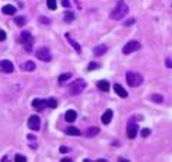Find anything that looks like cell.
<instances>
[{"mask_svg":"<svg viewBox=\"0 0 172 162\" xmlns=\"http://www.w3.org/2000/svg\"><path fill=\"white\" fill-rule=\"evenodd\" d=\"M47 106H49V108H56V106H57V100H56L55 98L47 99Z\"/></svg>","mask_w":172,"mask_h":162,"instance_id":"cb8c5ba5","label":"cell"},{"mask_svg":"<svg viewBox=\"0 0 172 162\" xmlns=\"http://www.w3.org/2000/svg\"><path fill=\"white\" fill-rule=\"evenodd\" d=\"M14 23L17 24L19 27H22V26H24V24H26V19H24L23 16H19V17H16V19H14Z\"/></svg>","mask_w":172,"mask_h":162,"instance_id":"44dd1931","label":"cell"},{"mask_svg":"<svg viewBox=\"0 0 172 162\" xmlns=\"http://www.w3.org/2000/svg\"><path fill=\"white\" fill-rule=\"evenodd\" d=\"M36 69V65H35V62H32V60H27V62L23 63V70L26 72H33Z\"/></svg>","mask_w":172,"mask_h":162,"instance_id":"d6986e66","label":"cell"},{"mask_svg":"<svg viewBox=\"0 0 172 162\" xmlns=\"http://www.w3.org/2000/svg\"><path fill=\"white\" fill-rule=\"evenodd\" d=\"M62 162H72V159H70V158H63Z\"/></svg>","mask_w":172,"mask_h":162,"instance_id":"8d00e7d4","label":"cell"},{"mask_svg":"<svg viewBox=\"0 0 172 162\" xmlns=\"http://www.w3.org/2000/svg\"><path fill=\"white\" fill-rule=\"evenodd\" d=\"M27 141L29 142H32L33 148H36V143H35V135H27Z\"/></svg>","mask_w":172,"mask_h":162,"instance_id":"f546056e","label":"cell"},{"mask_svg":"<svg viewBox=\"0 0 172 162\" xmlns=\"http://www.w3.org/2000/svg\"><path fill=\"white\" fill-rule=\"evenodd\" d=\"M113 89H115V92H116L118 96H121V98H128V92H126L121 85H118L116 83V85L113 86Z\"/></svg>","mask_w":172,"mask_h":162,"instance_id":"4fadbf2b","label":"cell"},{"mask_svg":"<svg viewBox=\"0 0 172 162\" xmlns=\"http://www.w3.org/2000/svg\"><path fill=\"white\" fill-rule=\"evenodd\" d=\"M46 5H47V7H49L50 10H56V6H57V5H56V0H47Z\"/></svg>","mask_w":172,"mask_h":162,"instance_id":"d4e9b609","label":"cell"},{"mask_svg":"<svg viewBox=\"0 0 172 162\" xmlns=\"http://www.w3.org/2000/svg\"><path fill=\"white\" fill-rule=\"evenodd\" d=\"M70 77H72V73H69V72H68V73H63V75H60L57 81H59V83H63V82H66L68 79H70Z\"/></svg>","mask_w":172,"mask_h":162,"instance_id":"7402d4cb","label":"cell"},{"mask_svg":"<svg viewBox=\"0 0 172 162\" xmlns=\"http://www.w3.org/2000/svg\"><path fill=\"white\" fill-rule=\"evenodd\" d=\"M39 20H40L43 24H49V23H50V19H47V17H43V16H42V17H40Z\"/></svg>","mask_w":172,"mask_h":162,"instance_id":"4dcf8cb0","label":"cell"},{"mask_svg":"<svg viewBox=\"0 0 172 162\" xmlns=\"http://www.w3.org/2000/svg\"><path fill=\"white\" fill-rule=\"evenodd\" d=\"M14 161H16V162H26V161H27V158L23 157V155H16Z\"/></svg>","mask_w":172,"mask_h":162,"instance_id":"f1b7e54d","label":"cell"},{"mask_svg":"<svg viewBox=\"0 0 172 162\" xmlns=\"http://www.w3.org/2000/svg\"><path fill=\"white\" fill-rule=\"evenodd\" d=\"M32 105H33V108H35V109H37V110L45 109V108L47 106V100L46 99H35L32 102Z\"/></svg>","mask_w":172,"mask_h":162,"instance_id":"30bf717a","label":"cell"},{"mask_svg":"<svg viewBox=\"0 0 172 162\" xmlns=\"http://www.w3.org/2000/svg\"><path fill=\"white\" fill-rule=\"evenodd\" d=\"M22 42L24 43V49L27 50V52H32V45L35 42V39H33L32 33L30 32H22Z\"/></svg>","mask_w":172,"mask_h":162,"instance_id":"5b68a950","label":"cell"},{"mask_svg":"<svg viewBox=\"0 0 172 162\" xmlns=\"http://www.w3.org/2000/svg\"><path fill=\"white\" fill-rule=\"evenodd\" d=\"M96 86H98L101 91H103V92H109V82L108 81H99L98 83H96Z\"/></svg>","mask_w":172,"mask_h":162,"instance_id":"e0dca14e","label":"cell"},{"mask_svg":"<svg viewBox=\"0 0 172 162\" xmlns=\"http://www.w3.org/2000/svg\"><path fill=\"white\" fill-rule=\"evenodd\" d=\"M134 23H135V19H129V20H126V22H125L126 26H129V24H134Z\"/></svg>","mask_w":172,"mask_h":162,"instance_id":"d590c367","label":"cell"},{"mask_svg":"<svg viewBox=\"0 0 172 162\" xmlns=\"http://www.w3.org/2000/svg\"><path fill=\"white\" fill-rule=\"evenodd\" d=\"M141 49V43L136 42V40H130V42H128L123 46V53L125 55H130V53L136 52V50H139Z\"/></svg>","mask_w":172,"mask_h":162,"instance_id":"8992f818","label":"cell"},{"mask_svg":"<svg viewBox=\"0 0 172 162\" xmlns=\"http://www.w3.org/2000/svg\"><path fill=\"white\" fill-rule=\"evenodd\" d=\"M63 17H65V20L68 22V23H70V22L75 19V14L72 13V12H69V10H68V12H65V16H63Z\"/></svg>","mask_w":172,"mask_h":162,"instance_id":"603a6c76","label":"cell"},{"mask_svg":"<svg viewBox=\"0 0 172 162\" xmlns=\"http://www.w3.org/2000/svg\"><path fill=\"white\" fill-rule=\"evenodd\" d=\"M66 39L69 40V43H70V45H72V48H73L75 50H76V52H78V53H80V52H82V49H80V46H79V45H78V42H76V40H73V39L70 38V34H69V33H66Z\"/></svg>","mask_w":172,"mask_h":162,"instance_id":"9a60e30c","label":"cell"},{"mask_svg":"<svg viewBox=\"0 0 172 162\" xmlns=\"http://www.w3.org/2000/svg\"><path fill=\"white\" fill-rule=\"evenodd\" d=\"M86 89V82L83 79H75V82H72L69 86V93L70 95H80L82 92Z\"/></svg>","mask_w":172,"mask_h":162,"instance_id":"3957f363","label":"cell"},{"mask_svg":"<svg viewBox=\"0 0 172 162\" xmlns=\"http://www.w3.org/2000/svg\"><path fill=\"white\" fill-rule=\"evenodd\" d=\"M2 10H3V13H5V14H14L16 7H14V6H12V5H6Z\"/></svg>","mask_w":172,"mask_h":162,"instance_id":"ffe728a7","label":"cell"},{"mask_svg":"<svg viewBox=\"0 0 172 162\" xmlns=\"http://www.w3.org/2000/svg\"><path fill=\"white\" fill-rule=\"evenodd\" d=\"M76 112H75L73 109H69L68 112L65 113V119H66V122H69V124H72V122H75V119H76Z\"/></svg>","mask_w":172,"mask_h":162,"instance_id":"7c38bea8","label":"cell"},{"mask_svg":"<svg viewBox=\"0 0 172 162\" xmlns=\"http://www.w3.org/2000/svg\"><path fill=\"white\" fill-rule=\"evenodd\" d=\"M136 134H138V125H136V122L130 121L128 126H126V135H128V138L134 139L136 136Z\"/></svg>","mask_w":172,"mask_h":162,"instance_id":"ba28073f","label":"cell"},{"mask_svg":"<svg viewBox=\"0 0 172 162\" xmlns=\"http://www.w3.org/2000/svg\"><path fill=\"white\" fill-rule=\"evenodd\" d=\"M165 65H167V66L169 67V69H171V67H172V60H171V59H169V57H168L167 60H165Z\"/></svg>","mask_w":172,"mask_h":162,"instance_id":"836d02e7","label":"cell"},{"mask_svg":"<svg viewBox=\"0 0 172 162\" xmlns=\"http://www.w3.org/2000/svg\"><path fill=\"white\" fill-rule=\"evenodd\" d=\"M151 99L155 100L156 103H162V102H163V98L161 95H152V96H151Z\"/></svg>","mask_w":172,"mask_h":162,"instance_id":"484cf974","label":"cell"},{"mask_svg":"<svg viewBox=\"0 0 172 162\" xmlns=\"http://www.w3.org/2000/svg\"><path fill=\"white\" fill-rule=\"evenodd\" d=\"M98 67H99V65H98L96 62H90V63L88 65V69H89V70H95V69H98Z\"/></svg>","mask_w":172,"mask_h":162,"instance_id":"83f0119b","label":"cell"},{"mask_svg":"<svg viewBox=\"0 0 172 162\" xmlns=\"http://www.w3.org/2000/svg\"><path fill=\"white\" fill-rule=\"evenodd\" d=\"M62 6H65V7H70V2L69 0H62Z\"/></svg>","mask_w":172,"mask_h":162,"instance_id":"d6a6232c","label":"cell"},{"mask_svg":"<svg viewBox=\"0 0 172 162\" xmlns=\"http://www.w3.org/2000/svg\"><path fill=\"white\" fill-rule=\"evenodd\" d=\"M98 134H99V128H96V126H92V128L86 129V132H85V135L88 138H93V136H96Z\"/></svg>","mask_w":172,"mask_h":162,"instance_id":"2e32d148","label":"cell"},{"mask_svg":"<svg viewBox=\"0 0 172 162\" xmlns=\"http://www.w3.org/2000/svg\"><path fill=\"white\" fill-rule=\"evenodd\" d=\"M126 82H128V85H129L130 88H138V86H141L144 83V76L139 75L138 72L129 70L126 73Z\"/></svg>","mask_w":172,"mask_h":162,"instance_id":"7a4b0ae2","label":"cell"},{"mask_svg":"<svg viewBox=\"0 0 172 162\" xmlns=\"http://www.w3.org/2000/svg\"><path fill=\"white\" fill-rule=\"evenodd\" d=\"M112 116H113V112H112L111 109H108L106 112L102 115V122L105 125H109V122L112 121Z\"/></svg>","mask_w":172,"mask_h":162,"instance_id":"5bb4252c","label":"cell"},{"mask_svg":"<svg viewBox=\"0 0 172 162\" xmlns=\"http://www.w3.org/2000/svg\"><path fill=\"white\" fill-rule=\"evenodd\" d=\"M0 70L5 72V73H12L14 70L13 63L10 60H0Z\"/></svg>","mask_w":172,"mask_h":162,"instance_id":"9c48e42d","label":"cell"},{"mask_svg":"<svg viewBox=\"0 0 172 162\" xmlns=\"http://www.w3.org/2000/svg\"><path fill=\"white\" fill-rule=\"evenodd\" d=\"M36 57L37 59H40V60H43V62H50L52 60V53L50 50L47 48H39L36 50Z\"/></svg>","mask_w":172,"mask_h":162,"instance_id":"277c9868","label":"cell"},{"mask_svg":"<svg viewBox=\"0 0 172 162\" xmlns=\"http://www.w3.org/2000/svg\"><path fill=\"white\" fill-rule=\"evenodd\" d=\"M66 134L68 135H72V136H80V131L75 126H68L66 128Z\"/></svg>","mask_w":172,"mask_h":162,"instance_id":"ac0fdd59","label":"cell"},{"mask_svg":"<svg viewBox=\"0 0 172 162\" xmlns=\"http://www.w3.org/2000/svg\"><path fill=\"white\" fill-rule=\"evenodd\" d=\"M5 39H6V32H5V30H2V29H0V42H3Z\"/></svg>","mask_w":172,"mask_h":162,"instance_id":"1f68e13d","label":"cell"},{"mask_svg":"<svg viewBox=\"0 0 172 162\" xmlns=\"http://www.w3.org/2000/svg\"><path fill=\"white\" fill-rule=\"evenodd\" d=\"M27 126L32 131H39L40 129V118L37 116V115H32L27 121Z\"/></svg>","mask_w":172,"mask_h":162,"instance_id":"52a82bcc","label":"cell"},{"mask_svg":"<svg viewBox=\"0 0 172 162\" xmlns=\"http://www.w3.org/2000/svg\"><path fill=\"white\" fill-rule=\"evenodd\" d=\"M128 12H129V9H128V6H126V3L125 2H119L116 5V7L112 10V13H111V17L113 20H121V19H123L126 14H128Z\"/></svg>","mask_w":172,"mask_h":162,"instance_id":"6da1fadb","label":"cell"},{"mask_svg":"<svg viewBox=\"0 0 172 162\" xmlns=\"http://www.w3.org/2000/svg\"><path fill=\"white\" fill-rule=\"evenodd\" d=\"M141 135H142V138H146V136H149V135H151V129H148V128L142 129V131H141Z\"/></svg>","mask_w":172,"mask_h":162,"instance_id":"4316f807","label":"cell"},{"mask_svg":"<svg viewBox=\"0 0 172 162\" xmlns=\"http://www.w3.org/2000/svg\"><path fill=\"white\" fill-rule=\"evenodd\" d=\"M108 50V46L106 45H98L96 48L93 49V55L95 56H102V55H105Z\"/></svg>","mask_w":172,"mask_h":162,"instance_id":"8fae6325","label":"cell"},{"mask_svg":"<svg viewBox=\"0 0 172 162\" xmlns=\"http://www.w3.org/2000/svg\"><path fill=\"white\" fill-rule=\"evenodd\" d=\"M69 151H70V149L68 148V146H60V152H62V153H65V152H69Z\"/></svg>","mask_w":172,"mask_h":162,"instance_id":"e575fe53","label":"cell"}]
</instances>
